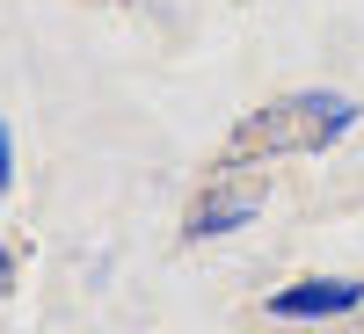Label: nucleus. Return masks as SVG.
Wrapping results in <instances>:
<instances>
[{"label": "nucleus", "instance_id": "4", "mask_svg": "<svg viewBox=\"0 0 364 334\" xmlns=\"http://www.w3.org/2000/svg\"><path fill=\"white\" fill-rule=\"evenodd\" d=\"M15 182V138H8V124H0V189Z\"/></svg>", "mask_w": 364, "mask_h": 334}, {"label": "nucleus", "instance_id": "5", "mask_svg": "<svg viewBox=\"0 0 364 334\" xmlns=\"http://www.w3.org/2000/svg\"><path fill=\"white\" fill-rule=\"evenodd\" d=\"M15 291V247H0V298Z\"/></svg>", "mask_w": 364, "mask_h": 334}, {"label": "nucleus", "instance_id": "2", "mask_svg": "<svg viewBox=\"0 0 364 334\" xmlns=\"http://www.w3.org/2000/svg\"><path fill=\"white\" fill-rule=\"evenodd\" d=\"M364 306V277H306L269 298L277 320H336V313H357Z\"/></svg>", "mask_w": 364, "mask_h": 334}, {"label": "nucleus", "instance_id": "1", "mask_svg": "<svg viewBox=\"0 0 364 334\" xmlns=\"http://www.w3.org/2000/svg\"><path fill=\"white\" fill-rule=\"evenodd\" d=\"M350 124H357L350 95H336V87H299V95H277L255 116H240V131L226 138V167L284 160V153H328Z\"/></svg>", "mask_w": 364, "mask_h": 334}, {"label": "nucleus", "instance_id": "3", "mask_svg": "<svg viewBox=\"0 0 364 334\" xmlns=\"http://www.w3.org/2000/svg\"><path fill=\"white\" fill-rule=\"evenodd\" d=\"M255 211H262V189H255V182H248V189H226V182H219L204 204H190V218H182V240H226V233L248 226Z\"/></svg>", "mask_w": 364, "mask_h": 334}]
</instances>
